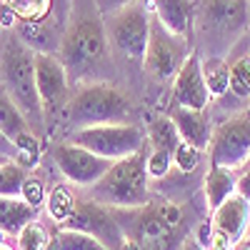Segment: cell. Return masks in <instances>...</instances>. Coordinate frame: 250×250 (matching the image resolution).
Instances as JSON below:
<instances>
[{
    "label": "cell",
    "instance_id": "obj_40",
    "mask_svg": "<svg viewBox=\"0 0 250 250\" xmlns=\"http://www.w3.org/2000/svg\"><path fill=\"white\" fill-rule=\"evenodd\" d=\"M243 168H248V170H250V158L245 160V165H243Z\"/></svg>",
    "mask_w": 250,
    "mask_h": 250
},
{
    "label": "cell",
    "instance_id": "obj_9",
    "mask_svg": "<svg viewBox=\"0 0 250 250\" xmlns=\"http://www.w3.org/2000/svg\"><path fill=\"white\" fill-rule=\"evenodd\" d=\"M190 55V38L175 35L165 28L158 15H150V35H148V48L143 55V65L150 78L155 80H173L183 62Z\"/></svg>",
    "mask_w": 250,
    "mask_h": 250
},
{
    "label": "cell",
    "instance_id": "obj_17",
    "mask_svg": "<svg viewBox=\"0 0 250 250\" xmlns=\"http://www.w3.org/2000/svg\"><path fill=\"white\" fill-rule=\"evenodd\" d=\"M150 8L170 33L183 38L193 35V23H195L193 0H150Z\"/></svg>",
    "mask_w": 250,
    "mask_h": 250
},
{
    "label": "cell",
    "instance_id": "obj_26",
    "mask_svg": "<svg viewBox=\"0 0 250 250\" xmlns=\"http://www.w3.org/2000/svg\"><path fill=\"white\" fill-rule=\"evenodd\" d=\"M228 62H230V90L228 93L240 100H250V48Z\"/></svg>",
    "mask_w": 250,
    "mask_h": 250
},
{
    "label": "cell",
    "instance_id": "obj_22",
    "mask_svg": "<svg viewBox=\"0 0 250 250\" xmlns=\"http://www.w3.org/2000/svg\"><path fill=\"white\" fill-rule=\"evenodd\" d=\"M75 203H78V190H73L70 185H53L48 190L45 213L55 223V228H60L70 218V213L75 210Z\"/></svg>",
    "mask_w": 250,
    "mask_h": 250
},
{
    "label": "cell",
    "instance_id": "obj_19",
    "mask_svg": "<svg viewBox=\"0 0 250 250\" xmlns=\"http://www.w3.org/2000/svg\"><path fill=\"white\" fill-rule=\"evenodd\" d=\"M38 213L23 198H0V235L18 238L28 223L38 220Z\"/></svg>",
    "mask_w": 250,
    "mask_h": 250
},
{
    "label": "cell",
    "instance_id": "obj_6",
    "mask_svg": "<svg viewBox=\"0 0 250 250\" xmlns=\"http://www.w3.org/2000/svg\"><path fill=\"white\" fill-rule=\"evenodd\" d=\"M70 143L88 148L90 153L108 158V160H120L133 153L145 150L148 135L140 125L135 123H105V125H88V128H78L68 138Z\"/></svg>",
    "mask_w": 250,
    "mask_h": 250
},
{
    "label": "cell",
    "instance_id": "obj_15",
    "mask_svg": "<svg viewBox=\"0 0 250 250\" xmlns=\"http://www.w3.org/2000/svg\"><path fill=\"white\" fill-rule=\"evenodd\" d=\"M168 115L175 123L178 135H180L183 143L195 145L198 150H205L208 153L210 140H213V130H215L213 125H210V118H208V110H193V108L173 105Z\"/></svg>",
    "mask_w": 250,
    "mask_h": 250
},
{
    "label": "cell",
    "instance_id": "obj_20",
    "mask_svg": "<svg viewBox=\"0 0 250 250\" xmlns=\"http://www.w3.org/2000/svg\"><path fill=\"white\" fill-rule=\"evenodd\" d=\"M0 130H3L13 143L18 138H23L25 133H33L25 115L20 113V108L15 105L13 98L8 95V90L3 88V83H0Z\"/></svg>",
    "mask_w": 250,
    "mask_h": 250
},
{
    "label": "cell",
    "instance_id": "obj_16",
    "mask_svg": "<svg viewBox=\"0 0 250 250\" xmlns=\"http://www.w3.org/2000/svg\"><path fill=\"white\" fill-rule=\"evenodd\" d=\"M210 220L215 225V230L225 233L233 245H238L243 240L245 230H248V225H250V203L243 195L235 193L220 208H215V210L210 213Z\"/></svg>",
    "mask_w": 250,
    "mask_h": 250
},
{
    "label": "cell",
    "instance_id": "obj_33",
    "mask_svg": "<svg viewBox=\"0 0 250 250\" xmlns=\"http://www.w3.org/2000/svg\"><path fill=\"white\" fill-rule=\"evenodd\" d=\"M235 193L243 195L250 203V170L248 168H240L238 170V188H235Z\"/></svg>",
    "mask_w": 250,
    "mask_h": 250
},
{
    "label": "cell",
    "instance_id": "obj_10",
    "mask_svg": "<svg viewBox=\"0 0 250 250\" xmlns=\"http://www.w3.org/2000/svg\"><path fill=\"white\" fill-rule=\"evenodd\" d=\"M50 158L55 163L58 173L65 178V183L83 188V190L95 185L113 165V160L100 158V155L90 153L88 148H80V145H75L70 140L50 145Z\"/></svg>",
    "mask_w": 250,
    "mask_h": 250
},
{
    "label": "cell",
    "instance_id": "obj_13",
    "mask_svg": "<svg viewBox=\"0 0 250 250\" xmlns=\"http://www.w3.org/2000/svg\"><path fill=\"white\" fill-rule=\"evenodd\" d=\"M35 85L43 103L45 123L53 115H65L68 100H70V85H68V68L62 65L58 53H35Z\"/></svg>",
    "mask_w": 250,
    "mask_h": 250
},
{
    "label": "cell",
    "instance_id": "obj_37",
    "mask_svg": "<svg viewBox=\"0 0 250 250\" xmlns=\"http://www.w3.org/2000/svg\"><path fill=\"white\" fill-rule=\"evenodd\" d=\"M180 250H205V248H200V245H198V240H195V238H190V240H185V243L180 245Z\"/></svg>",
    "mask_w": 250,
    "mask_h": 250
},
{
    "label": "cell",
    "instance_id": "obj_23",
    "mask_svg": "<svg viewBox=\"0 0 250 250\" xmlns=\"http://www.w3.org/2000/svg\"><path fill=\"white\" fill-rule=\"evenodd\" d=\"M145 135H148L150 148H163V150L175 153V148L180 145V135H178V128L170 120V115H155L150 120V125L145 128Z\"/></svg>",
    "mask_w": 250,
    "mask_h": 250
},
{
    "label": "cell",
    "instance_id": "obj_18",
    "mask_svg": "<svg viewBox=\"0 0 250 250\" xmlns=\"http://www.w3.org/2000/svg\"><path fill=\"white\" fill-rule=\"evenodd\" d=\"M238 188V170L233 168H223V165H210L203 180V193H205V203L210 208V213L215 208H220L230 195H235Z\"/></svg>",
    "mask_w": 250,
    "mask_h": 250
},
{
    "label": "cell",
    "instance_id": "obj_5",
    "mask_svg": "<svg viewBox=\"0 0 250 250\" xmlns=\"http://www.w3.org/2000/svg\"><path fill=\"white\" fill-rule=\"evenodd\" d=\"M130 100L113 83H88L78 88L65 108V120L73 130L105 123H133Z\"/></svg>",
    "mask_w": 250,
    "mask_h": 250
},
{
    "label": "cell",
    "instance_id": "obj_39",
    "mask_svg": "<svg viewBox=\"0 0 250 250\" xmlns=\"http://www.w3.org/2000/svg\"><path fill=\"white\" fill-rule=\"evenodd\" d=\"M0 250H15L13 245H8V243H0Z\"/></svg>",
    "mask_w": 250,
    "mask_h": 250
},
{
    "label": "cell",
    "instance_id": "obj_7",
    "mask_svg": "<svg viewBox=\"0 0 250 250\" xmlns=\"http://www.w3.org/2000/svg\"><path fill=\"white\" fill-rule=\"evenodd\" d=\"M125 238L138 240L145 250H180V230L170 228L158 213L155 200L140 208H110Z\"/></svg>",
    "mask_w": 250,
    "mask_h": 250
},
{
    "label": "cell",
    "instance_id": "obj_41",
    "mask_svg": "<svg viewBox=\"0 0 250 250\" xmlns=\"http://www.w3.org/2000/svg\"><path fill=\"white\" fill-rule=\"evenodd\" d=\"M193 3H198V0H193Z\"/></svg>",
    "mask_w": 250,
    "mask_h": 250
},
{
    "label": "cell",
    "instance_id": "obj_34",
    "mask_svg": "<svg viewBox=\"0 0 250 250\" xmlns=\"http://www.w3.org/2000/svg\"><path fill=\"white\" fill-rule=\"evenodd\" d=\"M128 3H133V0H95V5H98V10H100L103 15H110V13L125 8Z\"/></svg>",
    "mask_w": 250,
    "mask_h": 250
},
{
    "label": "cell",
    "instance_id": "obj_4",
    "mask_svg": "<svg viewBox=\"0 0 250 250\" xmlns=\"http://www.w3.org/2000/svg\"><path fill=\"white\" fill-rule=\"evenodd\" d=\"M80 195L95 200L105 208H140L150 203L148 193V170H145V150L128 158L113 160L110 170L95 185L85 188Z\"/></svg>",
    "mask_w": 250,
    "mask_h": 250
},
{
    "label": "cell",
    "instance_id": "obj_31",
    "mask_svg": "<svg viewBox=\"0 0 250 250\" xmlns=\"http://www.w3.org/2000/svg\"><path fill=\"white\" fill-rule=\"evenodd\" d=\"M20 198H23L28 205H33L35 210L45 208V200H48V190H45V180L38 178L33 173H28L25 183H23V190H20Z\"/></svg>",
    "mask_w": 250,
    "mask_h": 250
},
{
    "label": "cell",
    "instance_id": "obj_1",
    "mask_svg": "<svg viewBox=\"0 0 250 250\" xmlns=\"http://www.w3.org/2000/svg\"><path fill=\"white\" fill-rule=\"evenodd\" d=\"M110 43L105 18L95 0H70V18L62 28L58 55L70 73H85L105 58Z\"/></svg>",
    "mask_w": 250,
    "mask_h": 250
},
{
    "label": "cell",
    "instance_id": "obj_11",
    "mask_svg": "<svg viewBox=\"0 0 250 250\" xmlns=\"http://www.w3.org/2000/svg\"><path fill=\"white\" fill-rule=\"evenodd\" d=\"M60 228L65 230H78V233H85L98 238L105 248L110 250H120L125 243V233L120 223L115 220L113 210L105 205H98L95 200L85 198L78 193V203H75V210L70 213V218L62 223Z\"/></svg>",
    "mask_w": 250,
    "mask_h": 250
},
{
    "label": "cell",
    "instance_id": "obj_35",
    "mask_svg": "<svg viewBox=\"0 0 250 250\" xmlns=\"http://www.w3.org/2000/svg\"><path fill=\"white\" fill-rule=\"evenodd\" d=\"M0 158H10V160H15L18 158V145L0 130Z\"/></svg>",
    "mask_w": 250,
    "mask_h": 250
},
{
    "label": "cell",
    "instance_id": "obj_24",
    "mask_svg": "<svg viewBox=\"0 0 250 250\" xmlns=\"http://www.w3.org/2000/svg\"><path fill=\"white\" fill-rule=\"evenodd\" d=\"M48 250H110L98 238L78 233V230H65V228H55L50 233V245Z\"/></svg>",
    "mask_w": 250,
    "mask_h": 250
},
{
    "label": "cell",
    "instance_id": "obj_27",
    "mask_svg": "<svg viewBox=\"0 0 250 250\" xmlns=\"http://www.w3.org/2000/svg\"><path fill=\"white\" fill-rule=\"evenodd\" d=\"M5 3L15 13L18 23H40L48 20L53 10V0H5Z\"/></svg>",
    "mask_w": 250,
    "mask_h": 250
},
{
    "label": "cell",
    "instance_id": "obj_29",
    "mask_svg": "<svg viewBox=\"0 0 250 250\" xmlns=\"http://www.w3.org/2000/svg\"><path fill=\"white\" fill-rule=\"evenodd\" d=\"M173 168H175V165H173V153L170 150L150 148L148 153H145V170H148V178L163 180Z\"/></svg>",
    "mask_w": 250,
    "mask_h": 250
},
{
    "label": "cell",
    "instance_id": "obj_32",
    "mask_svg": "<svg viewBox=\"0 0 250 250\" xmlns=\"http://www.w3.org/2000/svg\"><path fill=\"white\" fill-rule=\"evenodd\" d=\"M213 233H215L213 220H210V218H205V220L198 225V230H195V235H193V238L198 240V245H200V248H205V250H208V248L213 245Z\"/></svg>",
    "mask_w": 250,
    "mask_h": 250
},
{
    "label": "cell",
    "instance_id": "obj_3",
    "mask_svg": "<svg viewBox=\"0 0 250 250\" xmlns=\"http://www.w3.org/2000/svg\"><path fill=\"white\" fill-rule=\"evenodd\" d=\"M250 0H198L193 33L200 40V58L223 55L230 50L248 28Z\"/></svg>",
    "mask_w": 250,
    "mask_h": 250
},
{
    "label": "cell",
    "instance_id": "obj_14",
    "mask_svg": "<svg viewBox=\"0 0 250 250\" xmlns=\"http://www.w3.org/2000/svg\"><path fill=\"white\" fill-rule=\"evenodd\" d=\"M210 90L205 85L203 78V58L200 53H190L188 60L183 62V68L173 78V103L170 105L180 108H193V110H208L210 105Z\"/></svg>",
    "mask_w": 250,
    "mask_h": 250
},
{
    "label": "cell",
    "instance_id": "obj_36",
    "mask_svg": "<svg viewBox=\"0 0 250 250\" xmlns=\"http://www.w3.org/2000/svg\"><path fill=\"white\" fill-rule=\"evenodd\" d=\"M120 250H145L138 240H133V238H125V243H123V248Z\"/></svg>",
    "mask_w": 250,
    "mask_h": 250
},
{
    "label": "cell",
    "instance_id": "obj_2",
    "mask_svg": "<svg viewBox=\"0 0 250 250\" xmlns=\"http://www.w3.org/2000/svg\"><path fill=\"white\" fill-rule=\"evenodd\" d=\"M0 40H3V45H0V83L20 108V113L25 115L33 133L43 138L45 113L35 85V53L20 40L15 30H5Z\"/></svg>",
    "mask_w": 250,
    "mask_h": 250
},
{
    "label": "cell",
    "instance_id": "obj_8",
    "mask_svg": "<svg viewBox=\"0 0 250 250\" xmlns=\"http://www.w3.org/2000/svg\"><path fill=\"white\" fill-rule=\"evenodd\" d=\"M103 18H105V33L110 48L130 60H143L150 35V13L145 0H133L125 8Z\"/></svg>",
    "mask_w": 250,
    "mask_h": 250
},
{
    "label": "cell",
    "instance_id": "obj_21",
    "mask_svg": "<svg viewBox=\"0 0 250 250\" xmlns=\"http://www.w3.org/2000/svg\"><path fill=\"white\" fill-rule=\"evenodd\" d=\"M203 78L210 90V98L218 100L230 90V62L223 55H208L203 58Z\"/></svg>",
    "mask_w": 250,
    "mask_h": 250
},
{
    "label": "cell",
    "instance_id": "obj_25",
    "mask_svg": "<svg viewBox=\"0 0 250 250\" xmlns=\"http://www.w3.org/2000/svg\"><path fill=\"white\" fill-rule=\"evenodd\" d=\"M28 170L10 158H0V198H20Z\"/></svg>",
    "mask_w": 250,
    "mask_h": 250
},
{
    "label": "cell",
    "instance_id": "obj_30",
    "mask_svg": "<svg viewBox=\"0 0 250 250\" xmlns=\"http://www.w3.org/2000/svg\"><path fill=\"white\" fill-rule=\"evenodd\" d=\"M205 160V150H198L195 145H188L180 140V145L173 153V165L180 170V173H195Z\"/></svg>",
    "mask_w": 250,
    "mask_h": 250
},
{
    "label": "cell",
    "instance_id": "obj_38",
    "mask_svg": "<svg viewBox=\"0 0 250 250\" xmlns=\"http://www.w3.org/2000/svg\"><path fill=\"white\" fill-rule=\"evenodd\" d=\"M238 248H243V250H250V225H248V230H245L243 240L238 243Z\"/></svg>",
    "mask_w": 250,
    "mask_h": 250
},
{
    "label": "cell",
    "instance_id": "obj_12",
    "mask_svg": "<svg viewBox=\"0 0 250 250\" xmlns=\"http://www.w3.org/2000/svg\"><path fill=\"white\" fill-rule=\"evenodd\" d=\"M210 165L240 170L250 158V113L228 118L213 130V140L208 148Z\"/></svg>",
    "mask_w": 250,
    "mask_h": 250
},
{
    "label": "cell",
    "instance_id": "obj_28",
    "mask_svg": "<svg viewBox=\"0 0 250 250\" xmlns=\"http://www.w3.org/2000/svg\"><path fill=\"white\" fill-rule=\"evenodd\" d=\"M48 245H50V233L40 220L28 223L15 238V250H48Z\"/></svg>",
    "mask_w": 250,
    "mask_h": 250
}]
</instances>
